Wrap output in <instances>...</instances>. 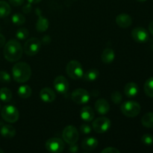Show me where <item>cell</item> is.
<instances>
[{
    "label": "cell",
    "mask_w": 153,
    "mask_h": 153,
    "mask_svg": "<svg viewBox=\"0 0 153 153\" xmlns=\"http://www.w3.org/2000/svg\"><path fill=\"white\" fill-rule=\"evenodd\" d=\"M23 50L19 42L10 40L4 46V56L10 62H16L22 58Z\"/></svg>",
    "instance_id": "cell-1"
},
{
    "label": "cell",
    "mask_w": 153,
    "mask_h": 153,
    "mask_svg": "<svg viewBox=\"0 0 153 153\" xmlns=\"http://www.w3.org/2000/svg\"><path fill=\"white\" fill-rule=\"evenodd\" d=\"M12 76L15 82L24 83L31 78V67L25 62L16 63L12 68Z\"/></svg>",
    "instance_id": "cell-2"
},
{
    "label": "cell",
    "mask_w": 153,
    "mask_h": 153,
    "mask_svg": "<svg viewBox=\"0 0 153 153\" xmlns=\"http://www.w3.org/2000/svg\"><path fill=\"white\" fill-rule=\"evenodd\" d=\"M67 75L74 80H79L83 77L84 70L82 64L77 61H70L66 67Z\"/></svg>",
    "instance_id": "cell-3"
},
{
    "label": "cell",
    "mask_w": 153,
    "mask_h": 153,
    "mask_svg": "<svg viewBox=\"0 0 153 153\" xmlns=\"http://www.w3.org/2000/svg\"><path fill=\"white\" fill-rule=\"evenodd\" d=\"M121 111L127 117H134L140 114L141 108L135 101H126L121 105Z\"/></svg>",
    "instance_id": "cell-4"
},
{
    "label": "cell",
    "mask_w": 153,
    "mask_h": 153,
    "mask_svg": "<svg viewBox=\"0 0 153 153\" xmlns=\"http://www.w3.org/2000/svg\"><path fill=\"white\" fill-rule=\"evenodd\" d=\"M1 115L2 119L7 123H13L19 119V111L12 105H7L1 108Z\"/></svg>",
    "instance_id": "cell-5"
},
{
    "label": "cell",
    "mask_w": 153,
    "mask_h": 153,
    "mask_svg": "<svg viewBox=\"0 0 153 153\" xmlns=\"http://www.w3.org/2000/svg\"><path fill=\"white\" fill-rule=\"evenodd\" d=\"M41 48V42L37 37H31L26 40L24 44L23 52L28 56L37 55Z\"/></svg>",
    "instance_id": "cell-6"
},
{
    "label": "cell",
    "mask_w": 153,
    "mask_h": 153,
    "mask_svg": "<svg viewBox=\"0 0 153 153\" xmlns=\"http://www.w3.org/2000/svg\"><path fill=\"white\" fill-rule=\"evenodd\" d=\"M62 137L64 141L69 145L77 143L79 138V134L76 128L73 126H68L63 130Z\"/></svg>",
    "instance_id": "cell-7"
},
{
    "label": "cell",
    "mask_w": 153,
    "mask_h": 153,
    "mask_svg": "<svg viewBox=\"0 0 153 153\" xmlns=\"http://www.w3.org/2000/svg\"><path fill=\"white\" fill-rule=\"evenodd\" d=\"M111 120L105 117L97 118L92 123L93 129L96 132L100 133V134L108 131L109 128H111Z\"/></svg>",
    "instance_id": "cell-8"
},
{
    "label": "cell",
    "mask_w": 153,
    "mask_h": 153,
    "mask_svg": "<svg viewBox=\"0 0 153 153\" xmlns=\"http://www.w3.org/2000/svg\"><path fill=\"white\" fill-rule=\"evenodd\" d=\"M45 147L49 152L53 153H59L64 150V143L61 139L58 137H52L46 140Z\"/></svg>",
    "instance_id": "cell-9"
},
{
    "label": "cell",
    "mask_w": 153,
    "mask_h": 153,
    "mask_svg": "<svg viewBox=\"0 0 153 153\" xmlns=\"http://www.w3.org/2000/svg\"><path fill=\"white\" fill-rule=\"evenodd\" d=\"M71 98L72 100L76 104H86L90 100V94L86 90L78 88L72 93Z\"/></svg>",
    "instance_id": "cell-10"
},
{
    "label": "cell",
    "mask_w": 153,
    "mask_h": 153,
    "mask_svg": "<svg viewBox=\"0 0 153 153\" xmlns=\"http://www.w3.org/2000/svg\"><path fill=\"white\" fill-rule=\"evenodd\" d=\"M131 37L137 43H145L149 40V33L143 27H137L131 31Z\"/></svg>",
    "instance_id": "cell-11"
},
{
    "label": "cell",
    "mask_w": 153,
    "mask_h": 153,
    "mask_svg": "<svg viewBox=\"0 0 153 153\" xmlns=\"http://www.w3.org/2000/svg\"><path fill=\"white\" fill-rule=\"evenodd\" d=\"M54 88L58 93L65 94L69 90V82L63 76H58L54 80Z\"/></svg>",
    "instance_id": "cell-12"
},
{
    "label": "cell",
    "mask_w": 153,
    "mask_h": 153,
    "mask_svg": "<svg viewBox=\"0 0 153 153\" xmlns=\"http://www.w3.org/2000/svg\"><path fill=\"white\" fill-rule=\"evenodd\" d=\"M116 23L120 28H128L132 24V18L127 13H120L117 16Z\"/></svg>",
    "instance_id": "cell-13"
},
{
    "label": "cell",
    "mask_w": 153,
    "mask_h": 153,
    "mask_svg": "<svg viewBox=\"0 0 153 153\" xmlns=\"http://www.w3.org/2000/svg\"><path fill=\"white\" fill-rule=\"evenodd\" d=\"M95 110L100 114H106L110 111V105L105 99H100L95 102Z\"/></svg>",
    "instance_id": "cell-14"
},
{
    "label": "cell",
    "mask_w": 153,
    "mask_h": 153,
    "mask_svg": "<svg viewBox=\"0 0 153 153\" xmlns=\"http://www.w3.org/2000/svg\"><path fill=\"white\" fill-rule=\"evenodd\" d=\"M40 97L45 102H52L56 98V94L50 88H43L40 92Z\"/></svg>",
    "instance_id": "cell-15"
},
{
    "label": "cell",
    "mask_w": 153,
    "mask_h": 153,
    "mask_svg": "<svg viewBox=\"0 0 153 153\" xmlns=\"http://www.w3.org/2000/svg\"><path fill=\"white\" fill-rule=\"evenodd\" d=\"M98 140L95 137H89L84 139L82 142V147L85 151L94 150L98 146Z\"/></svg>",
    "instance_id": "cell-16"
},
{
    "label": "cell",
    "mask_w": 153,
    "mask_h": 153,
    "mask_svg": "<svg viewBox=\"0 0 153 153\" xmlns=\"http://www.w3.org/2000/svg\"><path fill=\"white\" fill-rule=\"evenodd\" d=\"M124 94L126 97L131 98L137 95L139 92L138 85L134 82H128L124 88Z\"/></svg>",
    "instance_id": "cell-17"
},
{
    "label": "cell",
    "mask_w": 153,
    "mask_h": 153,
    "mask_svg": "<svg viewBox=\"0 0 153 153\" xmlns=\"http://www.w3.org/2000/svg\"><path fill=\"white\" fill-rule=\"evenodd\" d=\"M94 111L90 106H85L82 108L80 112V117L85 122H91L94 118Z\"/></svg>",
    "instance_id": "cell-18"
},
{
    "label": "cell",
    "mask_w": 153,
    "mask_h": 153,
    "mask_svg": "<svg viewBox=\"0 0 153 153\" xmlns=\"http://www.w3.org/2000/svg\"><path fill=\"white\" fill-rule=\"evenodd\" d=\"M115 58L114 51L111 48H106L103 50L101 55V59L102 62L105 64H110L114 61Z\"/></svg>",
    "instance_id": "cell-19"
},
{
    "label": "cell",
    "mask_w": 153,
    "mask_h": 153,
    "mask_svg": "<svg viewBox=\"0 0 153 153\" xmlns=\"http://www.w3.org/2000/svg\"><path fill=\"white\" fill-rule=\"evenodd\" d=\"M0 134L5 138H13L16 135V129L12 126L6 124L3 125L0 128Z\"/></svg>",
    "instance_id": "cell-20"
},
{
    "label": "cell",
    "mask_w": 153,
    "mask_h": 153,
    "mask_svg": "<svg viewBox=\"0 0 153 153\" xmlns=\"http://www.w3.org/2000/svg\"><path fill=\"white\" fill-rule=\"evenodd\" d=\"M49 25V20L46 18L43 17L42 15H38V19L36 23V29L39 32H44L48 29Z\"/></svg>",
    "instance_id": "cell-21"
},
{
    "label": "cell",
    "mask_w": 153,
    "mask_h": 153,
    "mask_svg": "<svg viewBox=\"0 0 153 153\" xmlns=\"http://www.w3.org/2000/svg\"><path fill=\"white\" fill-rule=\"evenodd\" d=\"M99 76H100V72L97 69H90L85 73V75H83V79L86 82H92L97 80Z\"/></svg>",
    "instance_id": "cell-22"
},
{
    "label": "cell",
    "mask_w": 153,
    "mask_h": 153,
    "mask_svg": "<svg viewBox=\"0 0 153 153\" xmlns=\"http://www.w3.org/2000/svg\"><path fill=\"white\" fill-rule=\"evenodd\" d=\"M32 90L28 85H22L17 90V94L19 97L22 99H27L31 97Z\"/></svg>",
    "instance_id": "cell-23"
},
{
    "label": "cell",
    "mask_w": 153,
    "mask_h": 153,
    "mask_svg": "<svg viewBox=\"0 0 153 153\" xmlns=\"http://www.w3.org/2000/svg\"><path fill=\"white\" fill-rule=\"evenodd\" d=\"M11 11L10 6L7 1H0V18H4L9 16Z\"/></svg>",
    "instance_id": "cell-24"
},
{
    "label": "cell",
    "mask_w": 153,
    "mask_h": 153,
    "mask_svg": "<svg viewBox=\"0 0 153 153\" xmlns=\"http://www.w3.org/2000/svg\"><path fill=\"white\" fill-rule=\"evenodd\" d=\"M142 125L146 128H153V112L146 113L141 119Z\"/></svg>",
    "instance_id": "cell-25"
},
{
    "label": "cell",
    "mask_w": 153,
    "mask_h": 153,
    "mask_svg": "<svg viewBox=\"0 0 153 153\" xmlns=\"http://www.w3.org/2000/svg\"><path fill=\"white\" fill-rule=\"evenodd\" d=\"M12 99V92L7 88L0 89V100L4 102H8Z\"/></svg>",
    "instance_id": "cell-26"
},
{
    "label": "cell",
    "mask_w": 153,
    "mask_h": 153,
    "mask_svg": "<svg viewBox=\"0 0 153 153\" xmlns=\"http://www.w3.org/2000/svg\"><path fill=\"white\" fill-rule=\"evenodd\" d=\"M144 92L148 97L153 98V77L148 79L145 82Z\"/></svg>",
    "instance_id": "cell-27"
},
{
    "label": "cell",
    "mask_w": 153,
    "mask_h": 153,
    "mask_svg": "<svg viewBox=\"0 0 153 153\" xmlns=\"http://www.w3.org/2000/svg\"><path fill=\"white\" fill-rule=\"evenodd\" d=\"M11 20L14 25H21L25 22V17L23 15L21 14V13H17L12 16Z\"/></svg>",
    "instance_id": "cell-28"
},
{
    "label": "cell",
    "mask_w": 153,
    "mask_h": 153,
    "mask_svg": "<svg viewBox=\"0 0 153 153\" xmlns=\"http://www.w3.org/2000/svg\"><path fill=\"white\" fill-rule=\"evenodd\" d=\"M29 35V31L25 28H20L16 31V37L18 40H23L27 39Z\"/></svg>",
    "instance_id": "cell-29"
},
{
    "label": "cell",
    "mask_w": 153,
    "mask_h": 153,
    "mask_svg": "<svg viewBox=\"0 0 153 153\" xmlns=\"http://www.w3.org/2000/svg\"><path fill=\"white\" fill-rule=\"evenodd\" d=\"M111 99L112 101L114 102V103L118 105L121 102V101H122V94H121L120 92H119V91H114L111 94Z\"/></svg>",
    "instance_id": "cell-30"
},
{
    "label": "cell",
    "mask_w": 153,
    "mask_h": 153,
    "mask_svg": "<svg viewBox=\"0 0 153 153\" xmlns=\"http://www.w3.org/2000/svg\"><path fill=\"white\" fill-rule=\"evenodd\" d=\"M141 141L143 144L146 146H150L153 143V136L149 134H143L141 137Z\"/></svg>",
    "instance_id": "cell-31"
},
{
    "label": "cell",
    "mask_w": 153,
    "mask_h": 153,
    "mask_svg": "<svg viewBox=\"0 0 153 153\" xmlns=\"http://www.w3.org/2000/svg\"><path fill=\"white\" fill-rule=\"evenodd\" d=\"M10 76L5 71H0V82L1 83H9L10 82Z\"/></svg>",
    "instance_id": "cell-32"
},
{
    "label": "cell",
    "mask_w": 153,
    "mask_h": 153,
    "mask_svg": "<svg viewBox=\"0 0 153 153\" xmlns=\"http://www.w3.org/2000/svg\"><path fill=\"white\" fill-rule=\"evenodd\" d=\"M91 130H92V128H91V126L88 123H84L80 126L81 132L83 133L84 134H90V133L91 132Z\"/></svg>",
    "instance_id": "cell-33"
},
{
    "label": "cell",
    "mask_w": 153,
    "mask_h": 153,
    "mask_svg": "<svg viewBox=\"0 0 153 153\" xmlns=\"http://www.w3.org/2000/svg\"><path fill=\"white\" fill-rule=\"evenodd\" d=\"M9 3L14 7H19L22 5L25 2V0H8Z\"/></svg>",
    "instance_id": "cell-34"
},
{
    "label": "cell",
    "mask_w": 153,
    "mask_h": 153,
    "mask_svg": "<svg viewBox=\"0 0 153 153\" xmlns=\"http://www.w3.org/2000/svg\"><path fill=\"white\" fill-rule=\"evenodd\" d=\"M102 153H120V151L115 147H107L102 151Z\"/></svg>",
    "instance_id": "cell-35"
},
{
    "label": "cell",
    "mask_w": 153,
    "mask_h": 153,
    "mask_svg": "<svg viewBox=\"0 0 153 153\" xmlns=\"http://www.w3.org/2000/svg\"><path fill=\"white\" fill-rule=\"evenodd\" d=\"M31 9H32V7H31V4H30V3H28L27 4L24 5L23 9H22V10H23L24 13H30V12L31 11Z\"/></svg>",
    "instance_id": "cell-36"
},
{
    "label": "cell",
    "mask_w": 153,
    "mask_h": 153,
    "mask_svg": "<svg viewBox=\"0 0 153 153\" xmlns=\"http://www.w3.org/2000/svg\"><path fill=\"white\" fill-rule=\"evenodd\" d=\"M69 151L71 152H77L79 151V147L76 143L74 144L70 145V148H69Z\"/></svg>",
    "instance_id": "cell-37"
},
{
    "label": "cell",
    "mask_w": 153,
    "mask_h": 153,
    "mask_svg": "<svg viewBox=\"0 0 153 153\" xmlns=\"http://www.w3.org/2000/svg\"><path fill=\"white\" fill-rule=\"evenodd\" d=\"M4 44H5V37L3 34H0V48L4 46Z\"/></svg>",
    "instance_id": "cell-38"
},
{
    "label": "cell",
    "mask_w": 153,
    "mask_h": 153,
    "mask_svg": "<svg viewBox=\"0 0 153 153\" xmlns=\"http://www.w3.org/2000/svg\"><path fill=\"white\" fill-rule=\"evenodd\" d=\"M149 31L153 35V21L150 22V23L149 24Z\"/></svg>",
    "instance_id": "cell-39"
},
{
    "label": "cell",
    "mask_w": 153,
    "mask_h": 153,
    "mask_svg": "<svg viewBox=\"0 0 153 153\" xmlns=\"http://www.w3.org/2000/svg\"><path fill=\"white\" fill-rule=\"evenodd\" d=\"M27 1H28V3L32 4H37V3L40 2L42 0H27Z\"/></svg>",
    "instance_id": "cell-40"
},
{
    "label": "cell",
    "mask_w": 153,
    "mask_h": 153,
    "mask_svg": "<svg viewBox=\"0 0 153 153\" xmlns=\"http://www.w3.org/2000/svg\"><path fill=\"white\" fill-rule=\"evenodd\" d=\"M137 1H140V2H143V1H146V0H136Z\"/></svg>",
    "instance_id": "cell-41"
},
{
    "label": "cell",
    "mask_w": 153,
    "mask_h": 153,
    "mask_svg": "<svg viewBox=\"0 0 153 153\" xmlns=\"http://www.w3.org/2000/svg\"><path fill=\"white\" fill-rule=\"evenodd\" d=\"M3 152H4V151H3L2 149H1V148H0V153H3Z\"/></svg>",
    "instance_id": "cell-42"
},
{
    "label": "cell",
    "mask_w": 153,
    "mask_h": 153,
    "mask_svg": "<svg viewBox=\"0 0 153 153\" xmlns=\"http://www.w3.org/2000/svg\"><path fill=\"white\" fill-rule=\"evenodd\" d=\"M0 110H1V105H0Z\"/></svg>",
    "instance_id": "cell-43"
}]
</instances>
